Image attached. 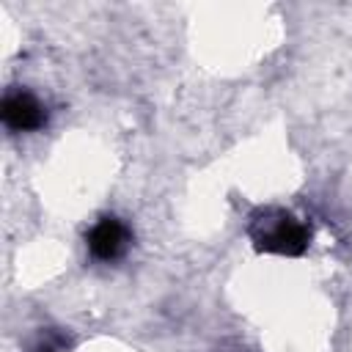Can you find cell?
Returning a JSON list of instances; mask_svg holds the SVG:
<instances>
[{
	"mask_svg": "<svg viewBox=\"0 0 352 352\" xmlns=\"http://www.w3.org/2000/svg\"><path fill=\"white\" fill-rule=\"evenodd\" d=\"M250 239L256 242L258 250L264 253H280V256H300L308 248L311 231L286 209H258L250 217L248 226Z\"/></svg>",
	"mask_w": 352,
	"mask_h": 352,
	"instance_id": "6da1fadb",
	"label": "cell"
},
{
	"mask_svg": "<svg viewBox=\"0 0 352 352\" xmlns=\"http://www.w3.org/2000/svg\"><path fill=\"white\" fill-rule=\"evenodd\" d=\"M129 228L124 226V220H118L116 214H104L99 217L91 231L85 234V245H88V253L96 258V261H116L126 253L129 248Z\"/></svg>",
	"mask_w": 352,
	"mask_h": 352,
	"instance_id": "7a4b0ae2",
	"label": "cell"
},
{
	"mask_svg": "<svg viewBox=\"0 0 352 352\" xmlns=\"http://www.w3.org/2000/svg\"><path fill=\"white\" fill-rule=\"evenodd\" d=\"M3 124L11 132H36L47 124V110L44 104L28 94V91H11L3 96V107H0Z\"/></svg>",
	"mask_w": 352,
	"mask_h": 352,
	"instance_id": "3957f363",
	"label": "cell"
},
{
	"mask_svg": "<svg viewBox=\"0 0 352 352\" xmlns=\"http://www.w3.org/2000/svg\"><path fill=\"white\" fill-rule=\"evenodd\" d=\"M66 346H69V338L60 330H41L30 344V352H63Z\"/></svg>",
	"mask_w": 352,
	"mask_h": 352,
	"instance_id": "277c9868",
	"label": "cell"
}]
</instances>
